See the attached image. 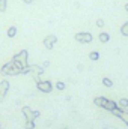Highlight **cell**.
Segmentation results:
<instances>
[{"mask_svg": "<svg viewBox=\"0 0 128 129\" xmlns=\"http://www.w3.org/2000/svg\"><path fill=\"white\" fill-rule=\"evenodd\" d=\"M29 53H27V50H21L20 53H17L14 57H12V62L17 64L20 69H23V68H26V66H29Z\"/></svg>", "mask_w": 128, "mask_h": 129, "instance_id": "cell-1", "label": "cell"}, {"mask_svg": "<svg viewBox=\"0 0 128 129\" xmlns=\"http://www.w3.org/2000/svg\"><path fill=\"white\" fill-rule=\"evenodd\" d=\"M2 74H3V75H9V77H15V75H20V74H21V69L11 60L9 63H6V64L2 66Z\"/></svg>", "mask_w": 128, "mask_h": 129, "instance_id": "cell-2", "label": "cell"}, {"mask_svg": "<svg viewBox=\"0 0 128 129\" xmlns=\"http://www.w3.org/2000/svg\"><path fill=\"white\" fill-rule=\"evenodd\" d=\"M21 111H23V114H24L26 120H33V122H35V120L41 116V113H39V111L32 110V108H30V107H27V105H26V107H23V108H21Z\"/></svg>", "mask_w": 128, "mask_h": 129, "instance_id": "cell-3", "label": "cell"}, {"mask_svg": "<svg viewBox=\"0 0 128 129\" xmlns=\"http://www.w3.org/2000/svg\"><path fill=\"white\" fill-rule=\"evenodd\" d=\"M75 41L80 42V44H91L94 41V36L89 32H80V33H75Z\"/></svg>", "mask_w": 128, "mask_h": 129, "instance_id": "cell-4", "label": "cell"}, {"mask_svg": "<svg viewBox=\"0 0 128 129\" xmlns=\"http://www.w3.org/2000/svg\"><path fill=\"white\" fill-rule=\"evenodd\" d=\"M36 87H38V90L42 92V93H50V92L53 90L51 81H38V83H36Z\"/></svg>", "mask_w": 128, "mask_h": 129, "instance_id": "cell-5", "label": "cell"}, {"mask_svg": "<svg viewBox=\"0 0 128 129\" xmlns=\"http://www.w3.org/2000/svg\"><path fill=\"white\" fill-rule=\"evenodd\" d=\"M56 42H57L56 35H48V36L44 38V47H45L47 50H53V47L56 45Z\"/></svg>", "mask_w": 128, "mask_h": 129, "instance_id": "cell-6", "label": "cell"}, {"mask_svg": "<svg viewBox=\"0 0 128 129\" xmlns=\"http://www.w3.org/2000/svg\"><path fill=\"white\" fill-rule=\"evenodd\" d=\"M115 108H118V104L115 102V101H112V99H107V102H105V105H104V110H107V111H113Z\"/></svg>", "mask_w": 128, "mask_h": 129, "instance_id": "cell-7", "label": "cell"}, {"mask_svg": "<svg viewBox=\"0 0 128 129\" xmlns=\"http://www.w3.org/2000/svg\"><path fill=\"white\" fill-rule=\"evenodd\" d=\"M8 90H9V81H6V80L0 81V95L5 96L8 93Z\"/></svg>", "mask_w": 128, "mask_h": 129, "instance_id": "cell-8", "label": "cell"}, {"mask_svg": "<svg viewBox=\"0 0 128 129\" xmlns=\"http://www.w3.org/2000/svg\"><path fill=\"white\" fill-rule=\"evenodd\" d=\"M118 108H121L122 111H128V99L127 98H121L118 101Z\"/></svg>", "mask_w": 128, "mask_h": 129, "instance_id": "cell-9", "label": "cell"}, {"mask_svg": "<svg viewBox=\"0 0 128 129\" xmlns=\"http://www.w3.org/2000/svg\"><path fill=\"white\" fill-rule=\"evenodd\" d=\"M105 102H107V98H104V96H99V98L94 99V104H95L96 107H99V108H104Z\"/></svg>", "mask_w": 128, "mask_h": 129, "instance_id": "cell-10", "label": "cell"}, {"mask_svg": "<svg viewBox=\"0 0 128 129\" xmlns=\"http://www.w3.org/2000/svg\"><path fill=\"white\" fill-rule=\"evenodd\" d=\"M99 41H101L102 44H105V42H109V41H110V35H109V33H105V32L99 33Z\"/></svg>", "mask_w": 128, "mask_h": 129, "instance_id": "cell-11", "label": "cell"}, {"mask_svg": "<svg viewBox=\"0 0 128 129\" xmlns=\"http://www.w3.org/2000/svg\"><path fill=\"white\" fill-rule=\"evenodd\" d=\"M17 36V27L15 26H11L8 29V38H15Z\"/></svg>", "mask_w": 128, "mask_h": 129, "instance_id": "cell-12", "label": "cell"}, {"mask_svg": "<svg viewBox=\"0 0 128 129\" xmlns=\"http://www.w3.org/2000/svg\"><path fill=\"white\" fill-rule=\"evenodd\" d=\"M102 84H104L105 87H113V81H112L110 78H107V77L102 78Z\"/></svg>", "mask_w": 128, "mask_h": 129, "instance_id": "cell-13", "label": "cell"}, {"mask_svg": "<svg viewBox=\"0 0 128 129\" xmlns=\"http://www.w3.org/2000/svg\"><path fill=\"white\" fill-rule=\"evenodd\" d=\"M8 9V0H0V12H5Z\"/></svg>", "mask_w": 128, "mask_h": 129, "instance_id": "cell-14", "label": "cell"}, {"mask_svg": "<svg viewBox=\"0 0 128 129\" xmlns=\"http://www.w3.org/2000/svg\"><path fill=\"white\" fill-rule=\"evenodd\" d=\"M121 33H122L124 36H128V21L122 24V27H121Z\"/></svg>", "mask_w": 128, "mask_h": 129, "instance_id": "cell-15", "label": "cell"}, {"mask_svg": "<svg viewBox=\"0 0 128 129\" xmlns=\"http://www.w3.org/2000/svg\"><path fill=\"white\" fill-rule=\"evenodd\" d=\"M24 128L26 129H35V122H33V120H26Z\"/></svg>", "mask_w": 128, "mask_h": 129, "instance_id": "cell-16", "label": "cell"}, {"mask_svg": "<svg viewBox=\"0 0 128 129\" xmlns=\"http://www.w3.org/2000/svg\"><path fill=\"white\" fill-rule=\"evenodd\" d=\"M89 59H91V60H94V62H95V60H98V59H99V54H98V51H92V53L89 54Z\"/></svg>", "mask_w": 128, "mask_h": 129, "instance_id": "cell-17", "label": "cell"}, {"mask_svg": "<svg viewBox=\"0 0 128 129\" xmlns=\"http://www.w3.org/2000/svg\"><path fill=\"white\" fill-rule=\"evenodd\" d=\"M65 87H66V86H65L63 81H57V83H56V89H57V90L62 92V90H65Z\"/></svg>", "mask_w": 128, "mask_h": 129, "instance_id": "cell-18", "label": "cell"}, {"mask_svg": "<svg viewBox=\"0 0 128 129\" xmlns=\"http://www.w3.org/2000/svg\"><path fill=\"white\" fill-rule=\"evenodd\" d=\"M122 113H124V111H122L121 108H115V110L112 111V114H113V116H116V117H121V114H122Z\"/></svg>", "mask_w": 128, "mask_h": 129, "instance_id": "cell-19", "label": "cell"}, {"mask_svg": "<svg viewBox=\"0 0 128 129\" xmlns=\"http://www.w3.org/2000/svg\"><path fill=\"white\" fill-rule=\"evenodd\" d=\"M119 119H122V122H125V123L128 125V111H124V113L121 114V117H119Z\"/></svg>", "mask_w": 128, "mask_h": 129, "instance_id": "cell-20", "label": "cell"}, {"mask_svg": "<svg viewBox=\"0 0 128 129\" xmlns=\"http://www.w3.org/2000/svg\"><path fill=\"white\" fill-rule=\"evenodd\" d=\"M96 26L98 27H104V20H96Z\"/></svg>", "mask_w": 128, "mask_h": 129, "instance_id": "cell-21", "label": "cell"}, {"mask_svg": "<svg viewBox=\"0 0 128 129\" xmlns=\"http://www.w3.org/2000/svg\"><path fill=\"white\" fill-rule=\"evenodd\" d=\"M48 66H50V62H48V60H45L44 64H42V68H48Z\"/></svg>", "mask_w": 128, "mask_h": 129, "instance_id": "cell-22", "label": "cell"}, {"mask_svg": "<svg viewBox=\"0 0 128 129\" xmlns=\"http://www.w3.org/2000/svg\"><path fill=\"white\" fill-rule=\"evenodd\" d=\"M23 2H24V3H27V5H29V3H32L33 0H23Z\"/></svg>", "mask_w": 128, "mask_h": 129, "instance_id": "cell-23", "label": "cell"}, {"mask_svg": "<svg viewBox=\"0 0 128 129\" xmlns=\"http://www.w3.org/2000/svg\"><path fill=\"white\" fill-rule=\"evenodd\" d=\"M3 99H5V96H3V95H0V102H3Z\"/></svg>", "mask_w": 128, "mask_h": 129, "instance_id": "cell-24", "label": "cell"}, {"mask_svg": "<svg viewBox=\"0 0 128 129\" xmlns=\"http://www.w3.org/2000/svg\"><path fill=\"white\" fill-rule=\"evenodd\" d=\"M125 11H127V12H128V3H127V5H125Z\"/></svg>", "mask_w": 128, "mask_h": 129, "instance_id": "cell-25", "label": "cell"}]
</instances>
